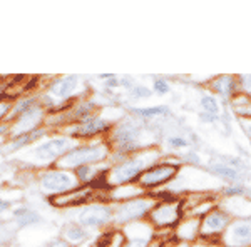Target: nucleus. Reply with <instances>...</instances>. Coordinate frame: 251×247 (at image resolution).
I'll return each mask as SVG.
<instances>
[{
    "label": "nucleus",
    "mask_w": 251,
    "mask_h": 247,
    "mask_svg": "<svg viewBox=\"0 0 251 247\" xmlns=\"http://www.w3.org/2000/svg\"><path fill=\"white\" fill-rule=\"evenodd\" d=\"M71 247H86V244L92 239V232L84 229L75 221H67L60 227V236Z\"/></svg>",
    "instance_id": "18"
},
{
    "label": "nucleus",
    "mask_w": 251,
    "mask_h": 247,
    "mask_svg": "<svg viewBox=\"0 0 251 247\" xmlns=\"http://www.w3.org/2000/svg\"><path fill=\"white\" fill-rule=\"evenodd\" d=\"M173 87H171V82L164 77H154L152 79V86H151V92L159 97H164L168 94H171Z\"/></svg>",
    "instance_id": "28"
},
{
    "label": "nucleus",
    "mask_w": 251,
    "mask_h": 247,
    "mask_svg": "<svg viewBox=\"0 0 251 247\" xmlns=\"http://www.w3.org/2000/svg\"><path fill=\"white\" fill-rule=\"evenodd\" d=\"M7 234H9V229L0 227V246H3L7 241H9V237H7Z\"/></svg>",
    "instance_id": "37"
},
{
    "label": "nucleus",
    "mask_w": 251,
    "mask_h": 247,
    "mask_svg": "<svg viewBox=\"0 0 251 247\" xmlns=\"http://www.w3.org/2000/svg\"><path fill=\"white\" fill-rule=\"evenodd\" d=\"M12 100L9 99H0V125L5 124L7 117L10 114V109H12Z\"/></svg>",
    "instance_id": "29"
},
{
    "label": "nucleus",
    "mask_w": 251,
    "mask_h": 247,
    "mask_svg": "<svg viewBox=\"0 0 251 247\" xmlns=\"http://www.w3.org/2000/svg\"><path fill=\"white\" fill-rule=\"evenodd\" d=\"M39 102H40L39 95H24V97H20V99H17L14 104H12L10 114H9V117H7L5 124L9 125L10 122H14V120L17 119L19 115H22L24 112H27L30 107L37 105Z\"/></svg>",
    "instance_id": "24"
},
{
    "label": "nucleus",
    "mask_w": 251,
    "mask_h": 247,
    "mask_svg": "<svg viewBox=\"0 0 251 247\" xmlns=\"http://www.w3.org/2000/svg\"><path fill=\"white\" fill-rule=\"evenodd\" d=\"M161 157H163V151L159 147L151 145V147L143 149V151L124 157L123 160L116 162V164H111L106 174H104L106 187L116 189V187H123V185L136 184L139 180V177L151 165H154L156 162L161 160Z\"/></svg>",
    "instance_id": "2"
},
{
    "label": "nucleus",
    "mask_w": 251,
    "mask_h": 247,
    "mask_svg": "<svg viewBox=\"0 0 251 247\" xmlns=\"http://www.w3.org/2000/svg\"><path fill=\"white\" fill-rule=\"evenodd\" d=\"M79 142L67 135H50L46 137L44 140H40L39 144L32 145V147L25 149L22 152H17L12 156V159L15 160H27L32 165H40V167H52L55 165L60 157L66 156L74 145Z\"/></svg>",
    "instance_id": "3"
},
{
    "label": "nucleus",
    "mask_w": 251,
    "mask_h": 247,
    "mask_svg": "<svg viewBox=\"0 0 251 247\" xmlns=\"http://www.w3.org/2000/svg\"><path fill=\"white\" fill-rule=\"evenodd\" d=\"M189 247H225L221 244L220 241H206V239H203V242L201 241H196L193 242V244H189Z\"/></svg>",
    "instance_id": "34"
},
{
    "label": "nucleus",
    "mask_w": 251,
    "mask_h": 247,
    "mask_svg": "<svg viewBox=\"0 0 251 247\" xmlns=\"http://www.w3.org/2000/svg\"><path fill=\"white\" fill-rule=\"evenodd\" d=\"M112 75H114V74H100V75H99V79H100V80H107V79H111Z\"/></svg>",
    "instance_id": "40"
},
{
    "label": "nucleus",
    "mask_w": 251,
    "mask_h": 247,
    "mask_svg": "<svg viewBox=\"0 0 251 247\" xmlns=\"http://www.w3.org/2000/svg\"><path fill=\"white\" fill-rule=\"evenodd\" d=\"M146 131H148V125H144L143 120L134 119L131 115L112 125L111 132L106 137L109 147H111L109 164H116L131 154L151 147L148 140H144Z\"/></svg>",
    "instance_id": "1"
},
{
    "label": "nucleus",
    "mask_w": 251,
    "mask_h": 247,
    "mask_svg": "<svg viewBox=\"0 0 251 247\" xmlns=\"http://www.w3.org/2000/svg\"><path fill=\"white\" fill-rule=\"evenodd\" d=\"M181 167H183V162L179 159L159 160V162H156L154 165H151V167L139 177V180H137L136 184L143 190L161 187V185H166L176 179L181 172Z\"/></svg>",
    "instance_id": "9"
},
{
    "label": "nucleus",
    "mask_w": 251,
    "mask_h": 247,
    "mask_svg": "<svg viewBox=\"0 0 251 247\" xmlns=\"http://www.w3.org/2000/svg\"><path fill=\"white\" fill-rule=\"evenodd\" d=\"M238 80H240V90L243 94L251 97V74L250 75H238Z\"/></svg>",
    "instance_id": "30"
},
{
    "label": "nucleus",
    "mask_w": 251,
    "mask_h": 247,
    "mask_svg": "<svg viewBox=\"0 0 251 247\" xmlns=\"http://www.w3.org/2000/svg\"><path fill=\"white\" fill-rule=\"evenodd\" d=\"M111 164H99V165H82L77 167L75 171H72L77 177L80 185H94V182L99 177H104V174L109 169Z\"/></svg>",
    "instance_id": "22"
},
{
    "label": "nucleus",
    "mask_w": 251,
    "mask_h": 247,
    "mask_svg": "<svg viewBox=\"0 0 251 247\" xmlns=\"http://www.w3.org/2000/svg\"><path fill=\"white\" fill-rule=\"evenodd\" d=\"M223 194L228 197H234V196H245L246 190L243 185H229V187H226L225 190H223Z\"/></svg>",
    "instance_id": "32"
},
{
    "label": "nucleus",
    "mask_w": 251,
    "mask_h": 247,
    "mask_svg": "<svg viewBox=\"0 0 251 247\" xmlns=\"http://www.w3.org/2000/svg\"><path fill=\"white\" fill-rule=\"evenodd\" d=\"M114 124H116L114 120H111L109 117L96 114L86 120H82V122L66 125L64 135L71 137V139L77 140V142H89V140H96V139H106Z\"/></svg>",
    "instance_id": "7"
},
{
    "label": "nucleus",
    "mask_w": 251,
    "mask_h": 247,
    "mask_svg": "<svg viewBox=\"0 0 251 247\" xmlns=\"http://www.w3.org/2000/svg\"><path fill=\"white\" fill-rule=\"evenodd\" d=\"M157 204V201L151 196H139L132 197V199L117 202L112 204L114 207V219H112V225L114 227H124V225L134 224V222L146 221L152 207Z\"/></svg>",
    "instance_id": "5"
},
{
    "label": "nucleus",
    "mask_w": 251,
    "mask_h": 247,
    "mask_svg": "<svg viewBox=\"0 0 251 247\" xmlns=\"http://www.w3.org/2000/svg\"><path fill=\"white\" fill-rule=\"evenodd\" d=\"M46 119H47V111H46V107L39 102L37 105L30 107L27 112H24L22 115H19L14 122L9 124V135H7V139L44 127V125H46Z\"/></svg>",
    "instance_id": "13"
},
{
    "label": "nucleus",
    "mask_w": 251,
    "mask_h": 247,
    "mask_svg": "<svg viewBox=\"0 0 251 247\" xmlns=\"http://www.w3.org/2000/svg\"><path fill=\"white\" fill-rule=\"evenodd\" d=\"M40 247H71V246H69L62 237H54V239H50V241H47L46 244H42Z\"/></svg>",
    "instance_id": "35"
},
{
    "label": "nucleus",
    "mask_w": 251,
    "mask_h": 247,
    "mask_svg": "<svg viewBox=\"0 0 251 247\" xmlns=\"http://www.w3.org/2000/svg\"><path fill=\"white\" fill-rule=\"evenodd\" d=\"M94 192H96L94 185H79L77 189L71 190V192L60 194V196L55 197H49V202H50L52 207H57V209H66V207L79 209L91 202Z\"/></svg>",
    "instance_id": "14"
},
{
    "label": "nucleus",
    "mask_w": 251,
    "mask_h": 247,
    "mask_svg": "<svg viewBox=\"0 0 251 247\" xmlns=\"http://www.w3.org/2000/svg\"><path fill=\"white\" fill-rule=\"evenodd\" d=\"M200 107L203 111V114H208V115H213V117H221V105H220V100H218L216 95L213 94H204L200 97Z\"/></svg>",
    "instance_id": "25"
},
{
    "label": "nucleus",
    "mask_w": 251,
    "mask_h": 247,
    "mask_svg": "<svg viewBox=\"0 0 251 247\" xmlns=\"http://www.w3.org/2000/svg\"><path fill=\"white\" fill-rule=\"evenodd\" d=\"M164 145L169 151L179 152V151H188L191 147V140L189 137H184L183 134H169L164 140Z\"/></svg>",
    "instance_id": "26"
},
{
    "label": "nucleus",
    "mask_w": 251,
    "mask_h": 247,
    "mask_svg": "<svg viewBox=\"0 0 251 247\" xmlns=\"http://www.w3.org/2000/svg\"><path fill=\"white\" fill-rule=\"evenodd\" d=\"M3 176H5V172H3L2 169H0V184H2V179H3Z\"/></svg>",
    "instance_id": "41"
},
{
    "label": "nucleus",
    "mask_w": 251,
    "mask_h": 247,
    "mask_svg": "<svg viewBox=\"0 0 251 247\" xmlns=\"http://www.w3.org/2000/svg\"><path fill=\"white\" fill-rule=\"evenodd\" d=\"M124 246L123 247H149L151 239L154 236V227L149 221H139L134 224L124 225Z\"/></svg>",
    "instance_id": "15"
},
{
    "label": "nucleus",
    "mask_w": 251,
    "mask_h": 247,
    "mask_svg": "<svg viewBox=\"0 0 251 247\" xmlns=\"http://www.w3.org/2000/svg\"><path fill=\"white\" fill-rule=\"evenodd\" d=\"M114 219V207L112 204H100V202H89L75 210L72 221L82 225L84 229L91 230H100L112 225Z\"/></svg>",
    "instance_id": "8"
},
{
    "label": "nucleus",
    "mask_w": 251,
    "mask_h": 247,
    "mask_svg": "<svg viewBox=\"0 0 251 247\" xmlns=\"http://www.w3.org/2000/svg\"><path fill=\"white\" fill-rule=\"evenodd\" d=\"M14 204H15L14 199H10V197H2V196H0V216H3V214H7L9 210L14 209Z\"/></svg>",
    "instance_id": "31"
},
{
    "label": "nucleus",
    "mask_w": 251,
    "mask_h": 247,
    "mask_svg": "<svg viewBox=\"0 0 251 247\" xmlns=\"http://www.w3.org/2000/svg\"><path fill=\"white\" fill-rule=\"evenodd\" d=\"M183 219V202L163 201L157 202L149 212L148 221L154 229H174Z\"/></svg>",
    "instance_id": "10"
},
{
    "label": "nucleus",
    "mask_w": 251,
    "mask_h": 247,
    "mask_svg": "<svg viewBox=\"0 0 251 247\" xmlns=\"http://www.w3.org/2000/svg\"><path fill=\"white\" fill-rule=\"evenodd\" d=\"M37 185L40 192L46 194L49 199V197L71 192V190L77 189L80 184L72 171H66V169H59L52 165V167H46L42 171H39Z\"/></svg>",
    "instance_id": "6"
},
{
    "label": "nucleus",
    "mask_w": 251,
    "mask_h": 247,
    "mask_svg": "<svg viewBox=\"0 0 251 247\" xmlns=\"http://www.w3.org/2000/svg\"><path fill=\"white\" fill-rule=\"evenodd\" d=\"M86 247H96V246H86Z\"/></svg>",
    "instance_id": "42"
},
{
    "label": "nucleus",
    "mask_w": 251,
    "mask_h": 247,
    "mask_svg": "<svg viewBox=\"0 0 251 247\" xmlns=\"http://www.w3.org/2000/svg\"><path fill=\"white\" fill-rule=\"evenodd\" d=\"M231 221H233L231 214H229L226 209L216 205V207H213L206 216L201 217L200 237L201 239H213V241L216 239V241H220Z\"/></svg>",
    "instance_id": "11"
},
{
    "label": "nucleus",
    "mask_w": 251,
    "mask_h": 247,
    "mask_svg": "<svg viewBox=\"0 0 251 247\" xmlns=\"http://www.w3.org/2000/svg\"><path fill=\"white\" fill-rule=\"evenodd\" d=\"M149 97H152V92H151V89L148 86H144V84H134V87H131L127 90V99L134 100V102L149 99Z\"/></svg>",
    "instance_id": "27"
},
{
    "label": "nucleus",
    "mask_w": 251,
    "mask_h": 247,
    "mask_svg": "<svg viewBox=\"0 0 251 247\" xmlns=\"http://www.w3.org/2000/svg\"><path fill=\"white\" fill-rule=\"evenodd\" d=\"M102 86H104V89H106V90H116V89H121V87H119V77H117V75H112L111 79L104 80Z\"/></svg>",
    "instance_id": "33"
},
{
    "label": "nucleus",
    "mask_w": 251,
    "mask_h": 247,
    "mask_svg": "<svg viewBox=\"0 0 251 247\" xmlns=\"http://www.w3.org/2000/svg\"><path fill=\"white\" fill-rule=\"evenodd\" d=\"M208 171L211 174H214L216 177H220V179L231 182V184H238V182L243 179L241 171L231 167V165L226 164V162H223V160H209Z\"/></svg>",
    "instance_id": "23"
},
{
    "label": "nucleus",
    "mask_w": 251,
    "mask_h": 247,
    "mask_svg": "<svg viewBox=\"0 0 251 247\" xmlns=\"http://www.w3.org/2000/svg\"><path fill=\"white\" fill-rule=\"evenodd\" d=\"M169 247H189L188 242H179V241H176L173 246H169Z\"/></svg>",
    "instance_id": "39"
},
{
    "label": "nucleus",
    "mask_w": 251,
    "mask_h": 247,
    "mask_svg": "<svg viewBox=\"0 0 251 247\" xmlns=\"http://www.w3.org/2000/svg\"><path fill=\"white\" fill-rule=\"evenodd\" d=\"M209 87L213 90V95L221 97L225 100H233L241 92L238 75H218L211 80Z\"/></svg>",
    "instance_id": "19"
},
{
    "label": "nucleus",
    "mask_w": 251,
    "mask_h": 247,
    "mask_svg": "<svg viewBox=\"0 0 251 247\" xmlns=\"http://www.w3.org/2000/svg\"><path fill=\"white\" fill-rule=\"evenodd\" d=\"M240 125H241V129L245 131L246 137H248L250 142H251V119H240Z\"/></svg>",
    "instance_id": "36"
},
{
    "label": "nucleus",
    "mask_w": 251,
    "mask_h": 247,
    "mask_svg": "<svg viewBox=\"0 0 251 247\" xmlns=\"http://www.w3.org/2000/svg\"><path fill=\"white\" fill-rule=\"evenodd\" d=\"M200 227L201 217L188 216L186 219H181L179 224L173 229V234L176 237V241L193 244V242H196V239H200Z\"/></svg>",
    "instance_id": "20"
},
{
    "label": "nucleus",
    "mask_w": 251,
    "mask_h": 247,
    "mask_svg": "<svg viewBox=\"0 0 251 247\" xmlns=\"http://www.w3.org/2000/svg\"><path fill=\"white\" fill-rule=\"evenodd\" d=\"M220 242L225 247H251V216L233 217Z\"/></svg>",
    "instance_id": "12"
},
{
    "label": "nucleus",
    "mask_w": 251,
    "mask_h": 247,
    "mask_svg": "<svg viewBox=\"0 0 251 247\" xmlns=\"http://www.w3.org/2000/svg\"><path fill=\"white\" fill-rule=\"evenodd\" d=\"M7 135H9V125L2 124L0 125V139H3V137L7 139Z\"/></svg>",
    "instance_id": "38"
},
{
    "label": "nucleus",
    "mask_w": 251,
    "mask_h": 247,
    "mask_svg": "<svg viewBox=\"0 0 251 247\" xmlns=\"http://www.w3.org/2000/svg\"><path fill=\"white\" fill-rule=\"evenodd\" d=\"M111 157V147L106 139H96L89 142H79L55 162L54 167L75 171L82 165H99L107 164Z\"/></svg>",
    "instance_id": "4"
},
{
    "label": "nucleus",
    "mask_w": 251,
    "mask_h": 247,
    "mask_svg": "<svg viewBox=\"0 0 251 247\" xmlns=\"http://www.w3.org/2000/svg\"><path fill=\"white\" fill-rule=\"evenodd\" d=\"M10 222L17 229H30L46 222V217L32 205H15L10 210Z\"/></svg>",
    "instance_id": "17"
},
{
    "label": "nucleus",
    "mask_w": 251,
    "mask_h": 247,
    "mask_svg": "<svg viewBox=\"0 0 251 247\" xmlns=\"http://www.w3.org/2000/svg\"><path fill=\"white\" fill-rule=\"evenodd\" d=\"M49 134V127H40V129H35L32 132H27V134H20V135H15V137H9L3 144V152L5 154H17V152H22L25 149L32 147V145L39 144L40 140H44Z\"/></svg>",
    "instance_id": "16"
},
{
    "label": "nucleus",
    "mask_w": 251,
    "mask_h": 247,
    "mask_svg": "<svg viewBox=\"0 0 251 247\" xmlns=\"http://www.w3.org/2000/svg\"><path fill=\"white\" fill-rule=\"evenodd\" d=\"M129 115L139 119L146 122V120L152 119H163V117H171L173 111L169 105H149V107H131L129 109Z\"/></svg>",
    "instance_id": "21"
}]
</instances>
